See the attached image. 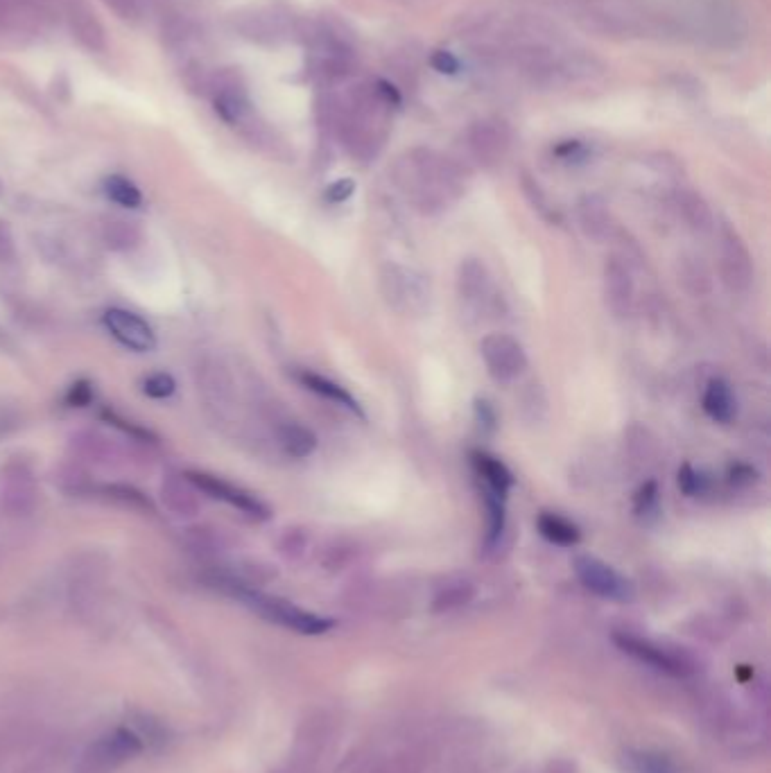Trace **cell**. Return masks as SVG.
Instances as JSON below:
<instances>
[{
    "instance_id": "36",
    "label": "cell",
    "mask_w": 771,
    "mask_h": 773,
    "mask_svg": "<svg viewBox=\"0 0 771 773\" xmlns=\"http://www.w3.org/2000/svg\"><path fill=\"white\" fill-rule=\"evenodd\" d=\"M355 193V181L353 179H340L326 188L324 199L328 204H342Z\"/></svg>"
},
{
    "instance_id": "13",
    "label": "cell",
    "mask_w": 771,
    "mask_h": 773,
    "mask_svg": "<svg viewBox=\"0 0 771 773\" xmlns=\"http://www.w3.org/2000/svg\"><path fill=\"white\" fill-rule=\"evenodd\" d=\"M604 297L613 315L625 317L634 301V281L629 267L620 258H609L604 265Z\"/></svg>"
},
{
    "instance_id": "6",
    "label": "cell",
    "mask_w": 771,
    "mask_h": 773,
    "mask_svg": "<svg viewBox=\"0 0 771 773\" xmlns=\"http://www.w3.org/2000/svg\"><path fill=\"white\" fill-rule=\"evenodd\" d=\"M480 355L491 378L498 382L516 380L527 369L523 344L507 333H491L480 344Z\"/></svg>"
},
{
    "instance_id": "32",
    "label": "cell",
    "mask_w": 771,
    "mask_h": 773,
    "mask_svg": "<svg viewBox=\"0 0 771 773\" xmlns=\"http://www.w3.org/2000/svg\"><path fill=\"white\" fill-rule=\"evenodd\" d=\"M656 500H658V486H656L654 480H649V482H645L643 486H640L638 493H636L634 511H636L638 516H645V514H649V511L654 509Z\"/></svg>"
},
{
    "instance_id": "15",
    "label": "cell",
    "mask_w": 771,
    "mask_h": 773,
    "mask_svg": "<svg viewBox=\"0 0 771 773\" xmlns=\"http://www.w3.org/2000/svg\"><path fill=\"white\" fill-rule=\"evenodd\" d=\"M297 380L301 382L303 387L310 389V392L326 398V401L331 403H337L342 405L344 410H349L351 414L358 416V419H365V412H362L360 403L355 401V398L346 392V389L342 385H337V382L328 380L324 376H319V373H313V371H297Z\"/></svg>"
},
{
    "instance_id": "29",
    "label": "cell",
    "mask_w": 771,
    "mask_h": 773,
    "mask_svg": "<svg viewBox=\"0 0 771 773\" xmlns=\"http://www.w3.org/2000/svg\"><path fill=\"white\" fill-rule=\"evenodd\" d=\"M677 482H679V489L683 495H688V498H695V495H704L708 491V477L704 473H699L692 468L690 464H683L679 468V475H677Z\"/></svg>"
},
{
    "instance_id": "44",
    "label": "cell",
    "mask_w": 771,
    "mask_h": 773,
    "mask_svg": "<svg viewBox=\"0 0 771 773\" xmlns=\"http://www.w3.org/2000/svg\"><path fill=\"white\" fill-rule=\"evenodd\" d=\"M274 773H315V767H308V764L294 760L290 767H285L281 771H274Z\"/></svg>"
},
{
    "instance_id": "28",
    "label": "cell",
    "mask_w": 771,
    "mask_h": 773,
    "mask_svg": "<svg viewBox=\"0 0 771 773\" xmlns=\"http://www.w3.org/2000/svg\"><path fill=\"white\" fill-rule=\"evenodd\" d=\"M681 211L686 213L688 222L692 224V227H699V229H706L710 224V211L704 199H701L699 195L695 193H683L681 195Z\"/></svg>"
},
{
    "instance_id": "42",
    "label": "cell",
    "mask_w": 771,
    "mask_h": 773,
    "mask_svg": "<svg viewBox=\"0 0 771 773\" xmlns=\"http://www.w3.org/2000/svg\"><path fill=\"white\" fill-rule=\"evenodd\" d=\"M582 152H584V145L579 141H566L554 147V154L561 156V159H575V156Z\"/></svg>"
},
{
    "instance_id": "18",
    "label": "cell",
    "mask_w": 771,
    "mask_h": 773,
    "mask_svg": "<svg viewBox=\"0 0 771 773\" xmlns=\"http://www.w3.org/2000/svg\"><path fill=\"white\" fill-rule=\"evenodd\" d=\"M473 464L478 468L484 484H487V491L498 495V498H507L509 489L514 486V475H511L509 468L498 457H491L487 453H473Z\"/></svg>"
},
{
    "instance_id": "43",
    "label": "cell",
    "mask_w": 771,
    "mask_h": 773,
    "mask_svg": "<svg viewBox=\"0 0 771 773\" xmlns=\"http://www.w3.org/2000/svg\"><path fill=\"white\" fill-rule=\"evenodd\" d=\"M376 773H417V769H414L412 760H394L385 764V767L376 769Z\"/></svg>"
},
{
    "instance_id": "5",
    "label": "cell",
    "mask_w": 771,
    "mask_h": 773,
    "mask_svg": "<svg viewBox=\"0 0 771 773\" xmlns=\"http://www.w3.org/2000/svg\"><path fill=\"white\" fill-rule=\"evenodd\" d=\"M613 642L625 651V654L634 656L636 660H640V663L654 667L658 672H665L670 676H688L692 674V670H695L686 654H681V651H674L665 645H658V642L649 638L636 636V633H629V631L615 633Z\"/></svg>"
},
{
    "instance_id": "17",
    "label": "cell",
    "mask_w": 771,
    "mask_h": 773,
    "mask_svg": "<svg viewBox=\"0 0 771 773\" xmlns=\"http://www.w3.org/2000/svg\"><path fill=\"white\" fill-rule=\"evenodd\" d=\"M457 290H459V297H462L466 303H480L489 294L487 267H484L480 260L466 258L464 263L459 265Z\"/></svg>"
},
{
    "instance_id": "31",
    "label": "cell",
    "mask_w": 771,
    "mask_h": 773,
    "mask_svg": "<svg viewBox=\"0 0 771 773\" xmlns=\"http://www.w3.org/2000/svg\"><path fill=\"white\" fill-rule=\"evenodd\" d=\"M175 389H177V382L166 371L152 373V376H147L143 380V392L150 398H157V401L170 398L172 394H175Z\"/></svg>"
},
{
    "instance_id": "35",
    "label": "cell",
    "mask_w": 771,
    "mask_h": 773,
    "mask_svg": "<svg viewBox=\"0 0 771 773\" xmlns=\"http://www.w3.org/2000/svg\"><path fill=\"white\" fill-rule=\"evenodd\" d=\"M430 64L435 71L444 73V75H457L459 68H462V64H459V59L453 55V52L448 50H435L430 57Z\"/></svg>"
},
{
    "instance_id": "4",
    "label": "cell",
    "mask_w": 771,
    "mask_h": 773,
    "mask_svg": "<svg viewBox=\"0 0 771 773\" xmlns=\"http://www.w3.org/2000/svg\"><path fill=\"white\" fill-rule=\"evenodd\" d=\"M575 575L582 581V586L602 599H609V602H618V604H627L634 599L636 590L634 584L627 577H622L618 570L609 563L593 557V554H579L573 561Z\"/></svg>"
},
{
    "instance_id": "7",
    "label": "cell",
    "mask_w": 771,
    "mask_h": 773,
    "mask_svg": "<svg viewBox=\"0 0 771 773\" xmlns=\"http://www.w3.org/2000/svg\"><path fill=\"white\" fill-rule=\"evenodd\" d=\"M186 480L193 484L197 491L206 493L213 500L227 502V505H231L233 509L242 511V514H247L256 520L270 518V507H267L263 500H258L256 495H251L249 491L240 489V486L222 480V477H218V475L202 473V471H188Z\"/></svg>"
},
{
    "instance_id": "20",
    "label": "cell",
    "mask_w": 771,
    "mask_h": 773,
    "mask_svg": "<svg viewBox=\"0 0 771 773\" xmlns=\"http://www.w3.org/2000/svg\"><path fill=\"white\" fill-rule=\"evenodd\" d=\"M536 527H539L545 541L561 547H573L579 543V538H582V532H579L575 523H570L568 518L559 514H552V511H543L539 520H536Z\"/></svg>"
},
{
    "instance_id": "41",
    "label": "cell",
    "mask_w": 771,
    "mask_h": 773,
    "mask_svg": "<svg viewBox=\"0 0 771 773\" xmlns=\"http://www.w3.org/2000/svg\"><path fill=\"white\" fill-rule=\"evenodd\" d=\"M541 773H579V767L568 758H552Z\"/></svg>"
},
{
    "instance_id": "30",
    "label": "cell",
    "mask_w": 771,
    "mask_h": 773,
    "mask_svg": "<svg viewBox=\"0 0 771 773\" xmlns=\"http://www.w3.org/2000/svg\"><path fill=\"white\" fill-rule=\"evenodd\" d=\"M132 731L141 737V742L147 744V746H163L168 740V733L166 728H163L157 719L147 717V715H141L136 717V726L132 728Z\"/></svg>"
},
{
    "instance_id": "16",
    "label": "cell",
    "mask_w": 771,
    "mask_h": 773,
    "mask_svg": "<svg viewBox=\"0 0 771 773\" xmlns=\"http://www.w3.org/2000/svg\"><path fill=\"white\" fill-rule=\"evenodd\" d=\"M704 412L717 423H731L738 414V401L731 385L722 378H713L704 392Z\"/></svg>"
},
{
    "instance_id": "24",
    "label": "cell",
    "mask_w": 771,
    "mask_h": 773,
    "mask_svg": "<svg viewBox=\"0 0 771 773\" xmlns=\"http://www.w3.org/2000/svg\"><path fill=\"white\" fill-rule=\"evenodd\" d=\"M579 217L588 236L604 238L609 233L611 217L600 197H584V202L579 204Z\"/></svg>"
},
{
    "instance_id": "3",
    "label": "cell",
    "mask_w": 771,
    "mask_h": 773,
    "mask_svg": "<svg viewBox=\"0 0 771 773\" xmlns=\"http://www.w3.org/2000/svg\"><path fill=\"white\" fill-rule=\"evenodd\" d=\"M143 749L145 744L132 728H116V731L98 737L84 751L75 773H111L123 767L125 762L134 760Z\"/></svg>"
},
{
    "instance_id": "19",
    "label": "cell",
    "mask_w": 771,
    "mask_h": 773,
    "mask_svg": "<svg viewBox=\"0 0 771 773\" xmlns=\"http://www.w3.org/2000/svg\"><path fill=\"white\" fill-rule=\"evenodd\" d=\"M279 444L294 459H303L315 453L317 434L301 423H283L279 428Z\"/></svg>"
},
{
    "instance_id": "2",
    "label": "cell",
    "mask_w": 771,
    "mask_h": 773,
    "mask_svg": "<svg viewBox=\"0 0 771 773\" xmlns=\"http://www.w3.org/2000/svg\"><path fill=\"white\" fill-rule=\"evenodd\" d=\"M213 584L222 590H227V593H231L233 597L242 599L249 609H254L258 615H263L265 620L281 624L285 629L303 633V636H322V633L331 631L335 627L333 620L301 609V606L288 602V599L258 593V590L240 584V581L231 577H215Z\"/></svg>"
},
{
    "instance_id": "23",
    "label": "cell",
    "mask_w": 771,
    "mask_h": 773,
    "mask_svg": "<svg viewBox=\"0 0 771 773\" xmlns=\"http://www.w3.org/2000/svg\"><path fill=\"white\" fill-rule=\"evenodd\" d=\"M475 597V586L466 579H455L448 581L446 586L439 588V593L435 595V602H432V611L444 613V611H453L459 609V606H466Z\"/></svg>"
},
{
    "instance_id": "11",
    "label": "cell",
    "mask_w": 771,
    "mask_h": 773,
    "mask_svg": "<svg viewBox=\"0 0 771 773\" xmlns=\"http://www.w3.org/2000/svg\"><path fill=\"white\" fill-rule=\"evenodd\" d=\"M722 276L733 292H744L753 279V265L742 238L731 227H724L722 238Z\"/></svg>"
},
{
    "instance_id": "27",
    "label": "cell",
    "mask_w": 771,
    "mask_h": 773,
    "mask_svg": "<svg viewBox=\"0 0 771 773\" xmlns=\"http://www.w3.org/2000/svg\"><path fill=\"white\" fill-rule=\"evenodd\" d=\"M105 240L111 249L116 251H127L134 249L141 240V231L134 222H125V220H111L105 227Z\"/></svg>"
},
{
    "instance_id": "25",
    "label": "cell",
    "mask_w": 771,
    "mask_h": 773,
    "mask_svg": "<svg viewBox=\"0 0 771 773\" xmlns=\"http://www.w3.org/2000/svg\"><path fill=\"white\" fill-rule=\"evenodd\" d=\"M484 502H487V514H489V523H487V538H484V545L487 550H493L498 545L502 532H505L507 525V514H505V498H498L491 491H484Z\"/></svg>"
},
{
    "instance_id": "37",
    "label": "cell",
    "mask_w": 771,
    "mask_h": 773,
    "mask_svg": "<svg viewBox=\"0 0 771 773\" xmlns=\"http://www.w3.org/2000/svg\"><path fill=\"white\" fill-rule=\"evenodd\" d=\"M21 3L23 0H0V32L14 28Z\"/></svg>"
},
{
    "instance_id": "33",
    "label": "cell",
    "mask_w": 771,
    "mask_h": 773,
    "mask_svg": "<svg viewBox=\"0 0 771 773\" xmlns=\"http://www.w3.org/2000/svg\"><path fill=\"white\" fill-rule=\"evenodd\" d=\"M102 3H105L118 19L127 23H136L141 19V3H138V0H102Z\"/></svg>"
},
{
    "instance_id": "34",
    "label": "cell",
    "mask_w": 771,
    "mask_h": 773,
    "mask_svg": "<svg viewBox=\"0 0 771 773\" xmlns=\"http://www.w3.org/2000/svg\"><path fill=\"white\" fill-rule=\"evenodd\" d=\"M66 401L71 407H86L93 401V385L89 380H77L66 394Z\"/></svg>"
},
{
    "instance_id": "22",
    "label": "cell",
    "mask_w": 771,
    "mask_h": 773,
    "mask_svg": "<svg viewBox=\"0 0 771 773\" xmlns=\"http://www.w3.org/2000/svg\"><path fill=\"white\" fill-rule=\"evenodd\" d=\"M625 764L631 773H679L667 755L649 749H634L625 755Z\"/></svg>"
},
{
    "instance_id": "45",
    "label": "cell",
    "mask_w": 771,
    "mask_h": 773,
    "mask_svg": "<svg viewBox=\"0 0 771 773\" xmlns=\"http://www.w3.org/2000/svg\"><path fill=\"white\" fill-rule=\"evenodd\" d=\"M0 193H3V184H0Z\"/></svg>"
},
{
    "instance_id": "14",
    "label": "cell",
    "mask_w": 771,
    "mask_h": 773,
    "mask_svg": "<svg viewBox=\"0 0 771 773\" xmlns=\"http://www.w3.org/2000/svg\"><path fill=\"white\" fill-rule=\"evenodd\" d=\"M68 25H71L73 37L91 52L107 50V34L102 23L95 19V14L84 5H73L68 10Z\"/></svg>"
},
{
    "instance_id": "8",
    "label": "cell",
    "mask_w": 771,
    "mask_h": 773,
    "mask_svg": "<svg viewBox=\"0 0 771 773\" xmlns=\"http://www.w3.org/2000/svg\"><path fill=\"white\" fill-rule=\"evenodd\" d=\"M102 324L129 351L150 353L157 349V335H154L152 326L143 317L134 315V312L125 308H109L102 315Z\"/></svg>"
},
{
    "instance_id": "39",
    "label": "cell",
    "mask_w": 771,
    "mask_h": 773,
    "mask_svg": "<svg viewBox=\"0 0 771 773\" xmlns=\"http://www.w3.org/2000/svg\"><path fill=\"white\" fill-rule=\"evenodd\" d=\"M729 477H731V484H751V482H756L758 473L747 464H735V466H731Z\"/></svg>"
},
{
    "instance_id": "26",
    "label": "cell",
    "mask_w": 771,
    "mask_h": 773,
    "mask_svg": "<svg viewBox=\"0 0 771 773\" xmlns=\"http://www.w3.org/2000/svg\"><path fill=\"white\" fill-rule=\"evenodd\" d=\"M105 193L111 202H116L123 208H138L143 202L141 190L136 188L134 181H129L127 177H120V175L105 179Z\"/></svg>"
},
{
    "instance_id": "10",
    "label": "cell",
    "mask_w": 771,
    "mask_h": 773,
    "mask_svg": "<svg viewBox=\"0 0 771 773\" xmlns=\"http://www.w3.org/2000/svg\"><path fill=\"white\" fill-rule=\"evenodd\" d=\"M37 505L32 473L25 466H7L0 473V509L12 516H25Z\"/></svg>"
},
{
    "instance_id": "21",
    "label": "cell",
    "mask_w": 771,
    "mask_h": 773,
    "mask_svg": "<svg viewBox=\"0 0 771 773\" xmlns=\"http://www.w3.org/2000/svg\"><path fill=\"white\" fill-rule=\"evenodd\" d=\"M161 495L168 509L175 511L177 516H193L197 511V498L193 489H190L188 480L181 482V480H175V477H170V480L163 482Z\"/></svg>"
},
{
    "instance_id": "9",
    "label": "cell",
    "mask_w": 771,
    "mask_h": 773,
    "mask_svg": "<svg viewBox=\"0 0 771 773\" xmlns=\"http://www.w3.org/2000/svg\"><path fill=\"white\" fill-rule=\"evenodd\" d=\"M383 288L385 299L392 308L401 312H419L423 310L428 301L426 283L421 281V276L414 272H407L403 267H389L387 274L383 276Z\"/></svg>"
},
{
    "instance_id": "38",
    "label": "cell",
    "mask_w": 771,
    "mask_h": 773,
    "mask_svg": "<svg viewBox=\"0 0 771 773\" xmlns=\"http://www.w3.org/2000/svg\"><path fill=\"white\" fill-rule=\"evenodd\" d=\"M475 416H478V421L484 428H496V412H493V407L487 401H482V398L475 401Z\"/></svg>"
},
{
    "instance_id": "1",
    "label": "cell",
    "mask_w": 771,
    "mask_h": 773,
    "mask_svg": "<svg viewBox=\"0 0 771 773\" xmlns=\"http://www.w3.org/2000/svg\"><path fill=\"white\" fill-rule=\"evenodd\" d=\"M396 184L423 213L446 208L450 199L462 193L459 170L446 156L432 150H412L401 156L394 168Z\"/></svg>"
},
{
    "instance_id": "40",
    "label": "cell",
    "mask_w": 771,
    "mask_h": 773,
    "mask_svg": "<svg viewBox=\"0 0 771 773\" xmlns=\"http://www.w3.org/2000/svg\"><path fill=\"white\" fill-rule=\"evenodd\" d=\"M14 256V238L5 222H0V260H10Z\"/></svg>"
},
{
    "instance_id": "12",
    "label": "cell",
    "mask_w": 771,
    "mask_h": 773,
    "mask_svg": "<svg viewBox=\"0 0 771 773\" xmlns=\"http://www.w3.org/2000/svg\"><path fill=\"white\" fill-rule=\"evenodd\" d=\"M469 150L482 165L498 163L509 150V129L500 120H480L469 129Z\"/></svg>"
}]
</instances>
